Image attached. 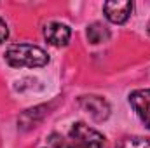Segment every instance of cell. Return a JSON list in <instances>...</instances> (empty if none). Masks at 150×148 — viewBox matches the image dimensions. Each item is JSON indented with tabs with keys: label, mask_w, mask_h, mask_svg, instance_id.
Instances as JSON below:
<instances>
[{
	"label": "cell",
	"mask_w": 150,
	"mask_h": 148,
	"mask_svg": "<svg viewBox=\"0 0 150 148\" xmlns=\"http://www.w3.org/2000/svg\"><path fill=\"white\" fill-rule=\"evenodd\" d=\"M5 59L14 68H42L49 63V54L32 44H12L5 51Z\"/></svg>",
	"instance_id": "6da1fadb"
},
{
	"label": "cell",
	"mask_w": 150,
	"mask_h": 148,
	"mask_svg": "<svg viewBox=\"0 0 150 148\" xmlns=\"http://www.w3.org/2000/svg\"><path fill=\"white\" fill-rule=\"evenodd\" d=\"M68 136L75 148H107L105 136L84 122H75L70 127Z\"/></svg>",
	"instance_id": "7a4b0ae2"
},
{
	"label": "cell",
	"mask_w": 150,
	"mask_h": 148,
	"mask_svg": "<svg viewBox=\"0 0 150 148\" xmlns=\"http://www.w3.org/2000/svg\"><path fill=\"white\" fill-rule=\"evenodd\" d=\"M133 2L129 0H108L103 4V12L105 18L113 23V25H122L129 19L131 12H133Z\"/></svg>",
	"instance_id": "3957f363"
},
{
	"label": "cell",
	"mask_w": 150,
	"mask_h": 148,
	"mask_svg": "<svg viewBox=\"0 0 150 148\" xmlns=\"http://www.w3.org/2000/svg\"><path fill=\"white\" fill-rule=\"evenodd\" d=\"M79 105L96 122H103V120H107L110 117V105L100 96H80Z\"/></svg>",
	"instance_id": "277c9868"
},
{
	"label": "cell",
	"mask_w": 150,
	"mask_h": 148,
	"mask_svg": "<svg viewBox=\"0 0 150 148\" xmlns=\"http://www.w3.org/2000/svg\"><path fill=\"white\" fill-rule=\"evenodd\" d=\"M129 105L140 120L145 124V127L150 129V89H136L129 94Z\"/></svg>",
	"instance_id": "5b68a950"
},
{
	"label": "cell",
	"mask_w": 150,
	"mask_h": 148,
	"mask_svg": "<svg viewBox=\"0 0 150 148\" xmlns=\"http://www.w3.org/2000/svg\"><path fill=\"white\" fill-rule=\"evenodd\" d=\"M72 37V30L63 25V23H58V21H51L44 26V38L54 45V47H63L68 44V40Z\"/></svg>",
	"instance_id": "8992f818"
},
{
	"label": "cell",
	"mask_w": 150,
	"mask_h": 148,
	"mask_svg": "<svg viewBox=\"0 0 150 148\" xmlns=\"http://www.w3.org/2000/svg\"><path fill=\"white\" fill-rule=\"evenodd\" d=\"M87 40L91 44H103L110 38V30L103 23H93L87 26Z\"/></svg>",
	"instance_id": "52a82bcc"
},
{
	"label": "cell",
	"mask_w": 150,
	"mask_h": 148,
	"mask_svg": "<svg viewBox=\"0 0 150 148\" xmlns=\"http://www.w3.org/2000/svg\"><path fill=\"white\" fill-rule=\"evenodd\" d=\"M117 148H150V138L143 136H127L120 140Z\"/></svg>",
	"instance_id": "ba28073f"
},
{
	"label": "cell",
	"mask_w": 150,
	"mask_h": 148,
	"mask_svg": "<svg viewBox=\"0 0 150 148\" xmlns=\"http://www.w3.org/2000/svg\"><path fill=\"white\" fill-rule=\"evenodd\" d=\"M49 143H51V148H75L72 141L63 140L59 134H51L49 136Z\"/></svg>",
	"instance_id": "9c48e42d"
},
{
	"label": "cell",
	"mask_w": 150,
	"mask_h": 148,
	"mask_svg": "<svg viewBox=\"0 0 150 148\" xmlns=\"http://www.w3.org/2000/svg\"><path fill=\"white\" fill-rule=\"evenodd\" d=\"M7 38H9V26H7V23L0 18V44H4Z\"/></svg>",
	"instance_id": "30bf717a"
},
{
	"label": "cell",
	"mask_w": 150,
	"mask_h": 148,
	"mask_svg": "<svg viewBox=\"0 0 150 148\" xmlns=\"http://www.w3.org/2000/svg\"><path fill=\"white\" fill-rule=\"evenodd\" d=\"M149 32H150V23H149Z\"/></svg>",
	"instance_id": "8fae6325"
}]
</instances>
